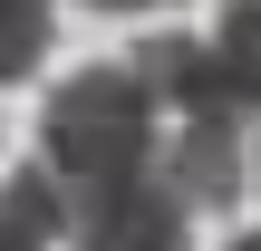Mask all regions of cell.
<instances>
[{"instance_id": "cell-1", "label": "cell", "mask_w": 261, "mask_h": 251, "mask_svg": "<svg viewBox=\"0 0 261 251\" xmlns=\"http://www.w3.org/2000/svg\"><path fill=\"white\" fill-rule=\"evenodd\" d=\"M48 174L58 184H116V174H155V87L136 68H77L48 97Z\"/></svg>"}, {"instance_id": "cell-4", "label": "cell", "mask_w": 261, "mask_h": 251, "mask_svg": "<svg viewBox=\"0 0 261 251\" xmlns=\"http://www.w3.org/2000/svg\"><path fill=\"white\" fill-rule=\"evenodd\" d=\"M203 58H213V116H232V126L261 116V0H223Z\"/></svg>"}, {"instance_id": "cell-6", "label": "cell", "mask_w": 261, "mask_h": 251, "mask_svg": "<svg viewBox=\"0 0 261 251\" xmlns=\"http://www.w3.org/2000/svg\"><path fill=\"white\" fill-rule=\"evenodd\" d=\"M0 222H10L29 251H58L68 242V184H58L48 164H19V174L0 184Z\"/></svg>"}, {"instance_id": "cell-10", "label": "cell", "mask_w": 261, "mask_h": 251, "mask_svg": "<svg viewBox=\"0 0 261 251\" xmlns=\"http://www.w3.org/2000/svg\"><path fill=\"white\" fill-rule=\"evenodd\" d=\"M232 251H261V232H242V242H232Z\"/></svg>"}, {"instance_id": "cell-9", "label": "cell", "mask_w": 261, "mask_h": 251, "mask_svg": "<svg viewBox=\"0 0 261 251\" xmlns=\"http://www.w3.org/2000/svg\"><path fill=\"white\" fill-rule=\"evenodd\" d=\"M0 251H29V242H19V232H10V222H0Z\"/></svg>"}, {"instance_id": "cell-8", "label": "cell", "mask_w": 261, "mask_h": 251, "mask_svg": "<svg viewBox=\"0 0 261 251\" xmlns=\"http://www.w3.org/2000/svg\"><path fill=\"white\" fill-rule=\"evenodd\" d=\"M87 10H174V0H87Z\"/></svg>"}, {"instance_id": "cell-11", "label": "cell", "mask_w": 261, "mask_h": 251, "mask_svg": "<svg viewBox=\"0 0 261 251\" xmlns=\"http://www.w3.org/2000/svg\"><path fill=\"white\" fill-rule=\"evenodd\" d=\"M252 184H261V145H252Z\"/></svg>"}, {"instance_id": "cell-3", "label": "cell", "mask_w": 261, "mask_h": 251, "mask_svg": "<svg viewBox=\"0 0 261 251\" xmlns=\"http://www.w3.org/2000/svg\"><path fill=\"white\" fill-rule=\"evenodd\" d=\"M165 184H174L194 213H223V203H242V184H252L242 126H232V116H184V135L165 145Z\"/></svg>"}, {"instance_id": "cell-2", "label": "cell", "mask_w": 261, "mask_h": 251, "mask_svg": "<svg viewBox=\"0 0 261 251\" xmlns=\"http://www.w3.org/2000/svg\"><path fill=\"white\" fill-rule=\"evenodd\" d=\"M68 251H194V203L155 174L68 184Z\"/></svg>"}, {"instance_id": "cell-7", "label": "cell", "mask_w": 261, "mask_h": 251, "mask_svg": "<svg viewBox=\"0 0 261 251\" xmlns=\"http://www.w3.org/2000/svg\"><path fill=\"white\" fill-rule=\"evenodd\" d=\"M48 0H0V87H19L39 58H48Z\"/></svg>"}, {"instance_id": "cell-5", "label": "cell", "mask_w": 261, "mask_h": 251, "mask_svg": "<svg viewBox=\"0 0 261 251\" xmlns=\"http://www.w3.org/2000/svg\"><path fill=\"white\" fill-rule=\"evenodd\" d=\"M126 68L155 87V106L213 116V58H203V39H184V29H155V39H136V58H126Z\"/></svg>"}]
</instances>
